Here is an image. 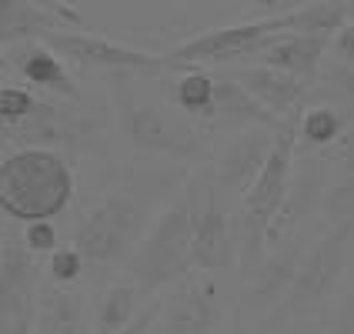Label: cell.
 Returning <instances> with one entry per match:
<instances>
[{
	"instance_id": "obj_1",
	"label": "cell",
	"mask_w": 354,
	"mask_h": 334,
	"mask_svg": "<svg viewBox=\"0 0 354 334\" xmlns=\"http://www.w3.org/2000/svg\"><path fill=\"white\" fill-rule=\"evenodd\" d=\"M71 201L74 171L60 151L20 147L0 158V211L10 221H54L71 207Z\"/></svg>"
},
{
	"instance_id": "obj_2",
	"label": "cell",
	"mask_w": 354,
	"mask_h": 334,
	"mask_svg": "<svg viewBox=\"0 0 354 334\" xmlns=\"http://www.w3.org/2000/svg\"><path fill=\"white\" fill-rule=\"evenodd\" d=\"M197 191L187 187L184 197L171 204L164 214L154 221V228L140 237L134 261H131V277L138 295H158L164 288H174L194 271V221H197Z\"/></svg>"
},
{
	"instance_id": "obj_3",
	"label": "cell",
	"mask_w": 354,
	"mask_h": 334,
	"mask_svg": "<svg viewBox=\"0 0 354 334\" xmlns=\"http://www.w3.org/2000/svg\"><path fill=\"white\" fill-rule=\"evenodd\" d=\"M295 144H297V118L288 120L274 134V147L264 160L261 174L248 187L241 214H237V237H241V257L237 264H244L248 271L257 268L261 251H264V237L271 221L281 214L284 201L291 194V167H295Z\"/></svg>"
},
{
	"instance_id": "obj_4",
	"label": "cell",
	"mask_w": 354,
	"mask_h": 334,
	"mask_svg": "<svg viewBox=\"0 0 354 334\" xmlns=\"http://www.w3.org/2000/svg\"><path fill=\"white\" fill-rule=\"evenodd\" d=\"M118 104H120L124 134L138 151L184 158V160H197L207 154L204 131L197 127V120L184 118L180 111L160 107V104H151V100H138L127 91L118 94Z\"/></svg>"
},
{
	"instance_id": "obj_5",
	"label": "cell",
	"mask_w": 354,
	"mask_h": 334,
	"mask_svg": "<svg viewBox=\"0 0 354 334\" xmlns=\"http://www.w3.org/2000/svg\"><path fill=\"white\" fill-rule=\"evenodd\" d=\"M144 237V207L131 194L104 197L87 217L74 228L71 248L84 257V264H118L131 254Z\"/></svg>"
},
{
	"instance_id": "obj_6",
	"label": "cell",
	"mask_w": 354,
	"mask_h": 334,
	"mask_svg": "<svg viewBox=\"0 0 354 334\" xmlns=\"http://www.w3.org/2000/svg\"><path fill=\"white\" fill-rule=\"evenodd\" d=\"M297 3L288 14L264 20H248V24H234V27H221L211 34L191 37L184 44H177L174 50H167L164 57L171 60V67H201V64H231V60H251L261 54V47L277 34L297 30L295 17Z\"/></svg>"
},
{
	"instance_id": "obj_7",
	"label": "cell",
	"mask_w": 354,
	"mask_h": 334,
	"mask_svg": "<svg viewBox=\"0 0 354 334\" xmlns=\"http://www.w3.org/2000/svg\"><path fill=\"white\" fill-rule=\"evenodd\" d=\"M37 257L20 237H3L0 244V334H34L37 328Z\"/></svg>"
},
{
	"instance_id": "obj_8",
	"label": "cell",
	"mask_w": 354,
	"mask_h": 334,
	"mask_svg": "<svg viewBox=\"0 0 354 334\" xmlns=\"http://www.w3.org/2000/svg\"><path fill=\"white\" fill-rule=\"evenodd\" d=\"M351 231H354V217H344L331 234H324L308 254L301 257V268L295 271L281 304L274 308L277 321L297 315L301 308H311L315 301H321L331 291V284L337 281L341 268H344V251H348Z\"/></svg>"
},
{
	"instance_id": "obj_9",
	"label": "cell",
	"mask_w": 354,
	"mask_h": 334,
	"mask_svg": "<svg viewBox=\"0 0 354 334\" xmlns=\"http://www.w3.org/2000/svg\"><path fill=\"white\" fill-rule=\"evenodd\" d=\"M37 40L44 47L64 54V57L77 60L80 67L111 71V74H160V71L171 67V60L164 54L138 50V47L107 40L100 34H87V30H50Z\"/></svg>"
},
{
	"instance_id": "obj_10",
	"label": "cell",
	"mask_w": 354,
	"mask_h": 334,
	"mask_svg": "<svg viewBox=\"0 0 354 334\" xmlns=\"http://www.w3.org/2000/svg\"><path fill=\"white\" fill-rule=\"evenodd\" d=\"M217 321L221 301L211 277H184L177 291L158 301V334H211Z\"/></svg>"
},
{
	"instance_id": "obj_11",
	"label": "cell",
	"mask_w": 354,
	"mask_h": 334,
	"mask_svg": "<svg viewBox=\"0 0 354 334\" xmlns=\"http://www.w3.org/2000/svg\"><path fill=\"white\" fill-rule=\"evenodd\" d=\"M197 271H221L234 268L241 257V237H237V217L221 211L214 201V191L207 194L204 207L194 221V244H191Z\"/></svg>"
},
{
	"instance_id": "obj_12",
	"label": "cell",
	"mask_w": 354,
	"mask_h": 334,
	"mask_svg": "<svg viewBox=\"0 0 354 334\" xmlns=\"http://www.w3.org/2000/svg\"><path fill=\"white\" fill-rule=\"evenodd\" d=\"M328 47H331V34L288 30V34H277V37L268 40L261 47V54H254L251 60H261L257 67H271V71H281V74L301 80V84H311L321 71V60H324Z\"/></svg>"
},
{
	"instance_id": "obj_13",
	"label": "cell",
	"mask_w": 354,
	"mask_h": 334,
	"mask_svg": "<svg viewBox=\"0 0 354 334\" xmlns=\"http://www.w3.org/2000/svg\"><path fill=\"white\" fill-rule=\"evenodd\" d=\"M231 77H234L264 111H271L277 120H295L297 111H301V104H304V94H308V84L288 77V74H281V71H271V67H257V64L237 67Z\"/></svg>"
},
{
	"instance_id": "obj_14",
	"label": "cell",
	"mask_w": 354,
	"mask_h": 334,
	"mask_svg": "<svg viewBox=\"0 0 354 334\" xmlns=\"http://www.w3.org/2000/svg\"><path fill=\"white\" fill-rule=\"evenodd\" d=\"M211 124L224 127H264V131H281L288 120H277L271 111H264L231 74H214V98H211Z\"/></svg>"
},
{
	"instance_id": "obj_15",
	"label": "cell",
	"mask_w": 354,
	"mask_h": 334,
	"mask_svg": "<svg viewBox=\"0 0 354 334\" xmlns=\"http://www.w3.org/2000/svg\"><path fill=\"white\" fill-rule=\"evenodd\" d=\"M14 67L20 71V77L27 84H34L37 91H47L60 100H71V104H80V87L74 84V77L64 71L60 57L44 47L40 40H27L24 47L17 44L14 50Z\"/></svg>"
},
{
	"instance_id": "obj_16",
	"label": "cell",
	"mask_w": 354,
	"mask_h": 334,
	"mask_svg": "<svg viewBox=\"0 0 354 334\" xmlns=\"http://www.w3.org/2000/svg\"><path fill=\"white\" fill-rule=\"evenodd\" d=\"M37 324L40 334H91L87 301L54 281H40L37 291Z\"/></svg>"
},
{
	"instance_id": "obj_17",
	"label": "cell",
	"mask_w": 354,
	"mask_h": 334,
	"mask_svg": "<svg viewBox=\"0 0 354 334\" xmlns=\"http://www.w3.org/2000/svg\"><path fill=\"white\" fill-rule=\"evenodd\" d=\"M271 147H274V134H268V131H254V134L237 138L217 158V180L231 191H248L254 184V177L261 174Z\"/></svg>"
},
{
	"instance_id": "obj_18",
	"label": "cell",
	"mask_w": 354,
	"mask_h": 334,
	"mask_svg": "<svg viewBox=\"0 0 354 334\" xmlns=\"http://www.w3.org/2000/svg\"><path fill=\"white\" fill-rule=\"evenodd\" d=\"M138 315V288L134 284H114L107 288L94 311V334H120L124 324Z\"/></svg>"
},
{
	"instance_id": "obj_19",
	"label": "cell",
	"mask_w": 354,
	"mask_h": 334,
	"mask_svg": "<svg viewBox=\"0 0 354 334\" xmlns=\"http://www.w3.org/2000/svg\"><path fill=\"white\" fill-rule=\"evenodd\" d=\"M211 98H214V74H207L201 67H187V74L174 84L177 111L191 120L211 118Z\"/></svg>"
},
{
	"instance_id": "obj_20",
	"label": "cell",
	"mask_w": 354,
	"mask_h": 334,
	"mask_svg": "<svg viewBox=\"0 0 354 334\" xmlns=\"http://www.w3.org/2000/svg\"><path fill=\"white\" fill-rule=\"evenodd\" d=\"M297 131L311 144H331L341 134V118H337L331 107H311L304 118L297 120Z\"/></svg>"
},
{
	"instance_id": "obj_21",
	"label": "cell",
	"mask_w": 354,
	"mask_h": 334,
	"mask_svg": "<svg viewBox=\"0 0 354 334\" xmlns=\"http://www.w3.org/2000/svg\"><path fill=\"white\" fill-rule=\"evenodd\" d=\"M80 275H84V257L74 248H57L50 254V261H47V281H54V284L71 288Z\"/></svg>"
},
{
	"instance_id": "obj_22",
	"label": "cell",
	"mask_w": 354,
	"mask_h": 334,
	"mask_svg": "<svg viewBox=\"0 0 354 334\" xmlns=\"http://www.w3.org/2000/svg\"><path fill=\"white\" fill-rule=\"evenodd\" d=\"M20 241H24V248L30 251V254L37 257L44 254V251H57L60 248V237H57V228L50 224V221H37V224H27L24 228V234H20Z\"/></svg>"
},
{
	"instance_id": "obj_23",
	"label": "cell",
	"mask_w": 354,
	"mask_h": 334,
	"mask_svg": "<svg viewBox=\"0 0 354 334\" xmlns=\"http://www.w3.org/2000/svg\"><path fill=\"white\" fill-rule=\"evenodd\" d=\"M120 334H158V304H151V308L138 311V315L124 324V331Z\"/></svg>"
},
{
	"instance_id": "obj_24",
	"label": "cell",
	"mask_w": 354,
	"mask_h": 334,
	"mask_svg": "<svg viewBox=\"0 0 354 334\" xmlns=\"http://www.w3.org/2000/svg\"><path fill=\"white\" fill-rule=\"evenodd\" d=\"M335 50L348 60V67H354V24H344L335 34Z\"/></svg>"
},
{
	"instance_id": "obj_25",
	"label": "cell",
	"mask_w": 354,
	"mask_h": 334,
	"mask_svg": "<svg viewBox=\"0 0 354 334\" xmlns=\"http://www.w3.org/2000/svg\"><path fill=\"white\" fill-rule=\"evenodd\" d=\"M331 74H335V84H337V87H341V91H344V94L354 100V67H335Z\"/></svg>"
}]
</instances>
